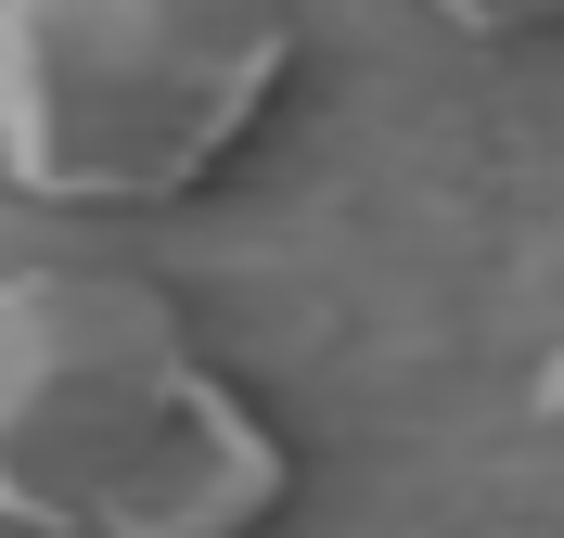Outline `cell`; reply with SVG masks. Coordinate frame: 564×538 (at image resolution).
Instances as JSON below:
<instances>
[{
    "instance_id": "7a4b0ae2",
    "label": "cell",
    "mask_w": 564,
    "mask_h": 538,
    "mask_svg": "<svg viewBox=\"0 0 564 538\" xmlns=\"http://www.w3.org/2000/svg\"><path fill=\"white\" fill-rule=\"evenodd\" d=\"M295 65L270 0H0V179L26 206L206 193Z\"/></svg>"
},
{
    "instance_id": "3957f363",
    "label": "cell",
    "mask_w": 564,
    "mask_h": 538,
    "mask_svg": "<svg viewBox=\"0 0 564 538\" xmlns=\"http://www.w3.org/2000/svg\"><path fill=\"white\" fill-rule=\"evenodd\" d=\"M513 501H527L539 526H564V347L539 359L527 410H513Z\"/></svg>"
},
{
    "instance_id": "6da1fadb",
    "label": "cell",
    "mask_w": 564,
    "mask_h": 538,
    "mask_svg": "<svg viewBox=\"0 0 564 538\" xmlns=\"http://www.w3.org/2000/svg\"><path fill=\"white\" fill-rule=\"evenodd\" d=\"M295 487L245 385L129 270H0V526L13 538H257Z\"/></svg>"
}]
</instances>
